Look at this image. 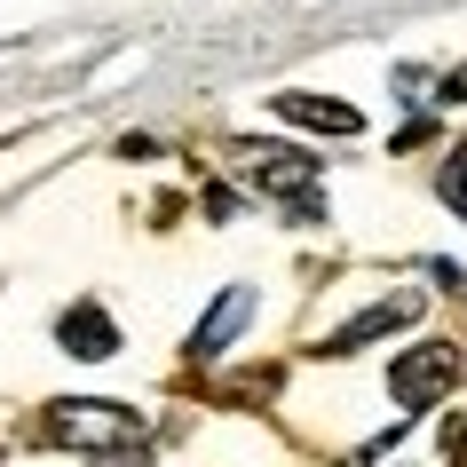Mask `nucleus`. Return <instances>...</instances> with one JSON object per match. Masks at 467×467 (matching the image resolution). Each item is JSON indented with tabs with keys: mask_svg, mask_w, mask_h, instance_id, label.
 <instances>
[{
	"mask_svg": "<svg viewBox=\"0 0 467 467\" xmlns=\"http://www.w3.org/2000/svg\"><path fill=\"white\" fill-rule=\"evenodd\" d=\"M436 198L451 206V214H467V150H451V159H443V174H436Z\"/></svg>",
	"mask_w": 467,
	"mask_h": 467,
	"instance_id": "6e6552de",
	"label": "nucleus"
},
{
	"mask_svg": "<svg viewBox=\"0 0 467 467\" xmlns=\"http://www.w3.org/2000/svg\"><path fill=\"white\" fill-rule=\"evenodd\" d=\"M428 309V294H389V301H372L365 317H348L333 341H325V357H357V348H372V341H389V333H404V325Z\"/></svg>",
	"mask_w": 467,
	"mask_h": 467,
	"instance_id": "20e7f679",
	"label": "nucleus"
},
{
	"mask_svg": "<svg viewBox=\"0 0 467 467\" xmlns=\"http://www.w3.org/2000/svg\"><path fill=\"white\" fill-rule=\"evenodd\" d=\"M451 389H460V348L451 341H420V348H404L389 365V396L404 412H428V404H443Z\"/></svg>",
	"mask_w": 467,
	"mask_h": 467,
	"instance_id": "7ed1b4c3",
	"label": "nucleus"
},
{
	"mask_svg": "<svg viewBox=\"0 0 467 467\" xmlns=\"http://www.w3.org/2000/svg\"><path fill=\"white\" fill-rule=\"evenodd\" d=\"M222 159H230V174L246 182V191L277 198V206H294V198L317 191V159L301 143H262V135H238V143H222Z\"/></svg>",
	"mask_w": 467,
	"mask_h": 467,
	"instance_id": "f03ea898",
	"label": "nucleus"
},
{
	"mask_svg": "<svg viewBox=\"0 0 467 467\" xmlns=\"http://www.w3.org/2000/svg\"><path fill=\"white\" fill-rule=\"evenodd\" d=\"M277 119L309 127V135H357V127H365V111H357V103H341V96H309V88H285V96H277Z\"/></svg>",
	"mask_w": 467,
	"mask_h": 467,
	"instance_id": "0eeeda50",
	"label": "nucleus"
},
{
	"mask_svg": "<svg viewBox=\"0 0 467 467\" xmlns=\"http://www.w3.org/2000/svg\"><path fill=\"white\" fill-rule=\"evenodd\" d=\"M443 460L467 467V412H460V420H443Z\"/></svg>",
	"mask_w": 467,
	"mask_h": 467,
	"instance_id": "1a4fd4ad",
	"label": "nucleus"
},
{
	"mask_svg": "<svg viewBox=\"0 0 467 467\" xmlns=\"http://www.w3.org/2000/svg\"><path fill=\"white\" fill-rule=\"evenodd\" d=\"M246 325H254V285H230V294L198 317V333H191V348H182V357H191V365H214V357L238 341Z\"/></svg>",
	"mask_w": 467,
	"mask_h": 467,
	"instance_id": "39448f33",
	"label": "nucleus"
},
{
	"mask_svg": "<svg viewBox=\"0 0 467 467\" xmlns=\"http://www.w3.org/2000/svg\"><path fill=\"white\" fill-rule=\"evenodd\" d=\"M56 341L72 348V357H88V365H103V357H119V325H111V309H96V301H72V309L56 317Z\"/></svg>",
	"mask_w": 467,
	"mask_h": 467,
	"instance_id": "423d86ee",
	"label": "nucleus"
},
{
	"mask_svg": "<svg viewBox=\"0 0 467 467\" xmlns=\"http://www.w3.org/2000/svg\"><path fill=\"white\" fill-rule=\"evenodd\" d=\"M40 443L56 451H79V460H103V451H127V443H150L143 420L127 404H103V396H64L40 412Z\"/></svg>",
	"mask_w": 467,
	"mask_h": 467,
	"instance_id": "f257e3e1",
	"label": "nucleus"
},
{
	"mask_svg": "<svg viewBox=\"0 0 467 467\" xmlns=\"http://www.w3.org/2000/svg\"><path fill=\"white\" fill-rule=\"evenodd\" d=\"M88 467H150V443H127V451H103V460H88Z\"/></svg>",
	"mask_w": 467,
	"mask_h": 467,
	"instance_id": "9d476101",
	"label": "nucleus"
}]
</instances>
